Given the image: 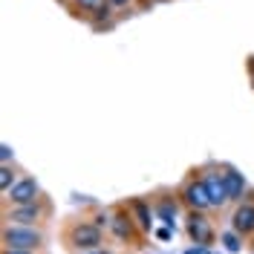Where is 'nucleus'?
Masks as SVG:
<instances>
[{
	"instance_id": "f257e3e1",
	"label": "nucleus",
	"mask_w": 254,
	"mask_h": 254,
	"mask_svg": "<svg viewBox=\"0 0 254 254\" xmlns=\"http://www.w3.org/2000/svg\"><path fill=\"white\" fill-rule=\"evenodd\" d=\"M3 243H6V249H38L41 246V234L35 231V228H26V225H9V228H3Z\"/></svg>"
},
{
	"instance_id": "f03ea898",
	"label": "nucleus",
	"mask_w": 254,
	"mask_h": 254,
	"mask_svg": "<svg viewBox=\"0 0 254 254\" xmlns=\"http://www.w3.org/2000/svg\"><path fill=\"white\" fill-rule=\"evenodd\" d=\"M69 243H72L75 249H84V252L98 249V246H101V228H98L95 222H78V225L69 228Z\"/></svg>"
},
{
	"instance_id": "7ed1b4c3",
	"label": "nucleus",
	"mask_w": 254,
	"mask_h": 254,
	"mask_svg": "<svg viewBox=\"0 0 254 254\" xmlns=\"http://www.w3.org/2000/svg\"><path fill=\"white\" fill-rule=\"evenodd\" d=\"M182 199H185V205L193 208V211H205V208H211V193H208L205 179H193V182H188L185 190H182Z\"/></svg>"
},
{
	"instance_id": "20e7f679",
	"label": "nucleus",
	"mask_w": 254,
	"mask_h": 254,
	"mask_svg": "<svg viewBox=\"0 0 254 254\" xmlns=\"http://www.w3.org/2000/svg\"><path fill=\"white\" fill-rule=\"evenodd\" d=\"M6 196H9L12 202H17V205L35 202V199H38V182H35V179H20V182H15L12 188L6 190Z\"/></svg>"
},
{
	"instance_id": "39448f33",
	"label": "nucleus",
	"mask_w": 254,
	"mask_h": 254,
	"mask_svg": "<svg viewBox=\"0 0 254 254\" xmlns=\"http://www.w3.org/2000/svg\"><path fill=\"white\" fill-rule=\"evenodd\" d=\"M234 231L243 234V237L254 234V202H243L234 211Z\"/></svg>"
},
{
	"instance_id": "423d86ee",
	"label": "nucleus",
	"mask_w": 254,
	"mask_h": 254,
	"mask_svg": "<svg viewBox=\"0 0 254 254\" xmlns=\"http://www.w3.org/2000/svg\"><path fill=\"white\" fill-rule=\"evenodd\" d=\"M188 234L193 243H199V246H208L211 237H214V231H211V225H208L205 217H199L196 211H193V217L188 220Z\"/></svg>"
},
{
	"instance_id": "0eeeda50",
	"label": "nucleus",
	"mask_w": 254,
	"mask_h": 254,
	"mask_svg": "<svg viewBox=\"0 0 254 254\" xmlns=\"http://www.w3.org/2000/svg\"><path fill=\"white\" fill-rule=\"evenodd\" d=\"M205 185H208V193H211V205H225L231 199L228 196V188H225V179L220 174L205 176Z\"/></svg>"
},
{
	"instance_id": "6e6552de",
	"label": "nucleus",
	"mask_w": 254,
	"mask_h": 254,
	"mask_svg": "<svg viewBox=\"0 0 254 254\" xmlns=\"http://www.w3.org/2000/svg\"><path fill=\"white\" fill-rule=\"evenodd\" d=\"M6 217L15 220L17 225H32L35 220H41V208L35 205V202H23V205H17L15 211H9Z\"/></svg>"
},
{
	"instance_id": "1a4fd4ad",
	"label": "nucleus",
	"mask_w": 254,
	"mask_h": 254,
	"mask_svg": "<svg viewBox=\"0 0 254 254\" xmlns=\"http://www.w3.org/2000/svg\"><path fill=\"white\" fill-rule=\"evenodd\" d=\"M110 228H113V234H116V240H122V243H127V240L133 237V222H130V217H127L125 211H116L110 217Z\"/></svg>"
},
{
	"instance_id": "9d476101",
	"label": "nucleus",
	"mask_w": 254,
	"mask_h": 254,
	"mask_svg": "<svg viewBox=\"0 0 254 254\" xmlns=\"http://www.w3.org/2000/svg\"><path fill=\"white\" fill-rule=\"evenodd\" d=\"M225 179V188H228V196L231 199H243V190H246V179L237 174V171H225L222 174Z\"/></svg>"
},
{
	"instance_id": "9b49d317",
	"label": "nucleus",
	"mask_w": 254,
	"mask_h": 254,
	"mask_svg": "<svg viewBox=\"0 0 254 254\" xmlns=\"http://www.w3.org/2000/svg\"><path fill=\"white\" fill-rule=\"evenodd\" d=\"M130 208H133V211H136V217H139V228H142V231H150V211H147V205H144L142 199H133V202H130Z\"/></svg>"
},
{
	"instance_id": "f8f14e48",
	"label": "nucleus",
	"mask_w": 254,
	"mask_h": 254,
	"mask_svg": "<svg viewBox=\"0 0 254 254\" xmlns=\"http://www.w3.org/2000/svg\"><path fill=\"white\" fill-rule=\"evenodd\" d=\"M156 214H159V217H162V220H165V222H168V225H174V217H176V205H174V202H168V199H165V202H159Z\"/></svg>"
},
{
	"instance_id": "ddd939ff",
	"label": "nucleus",
	"mask_w": 254,
	"mask_h": 254,
	"mask_svg": "<svg viewBox=\"0 0 254 254\" xmlns=\"http://www.w3.org/2000/svg\"><path fill=\"white\" fill-rule=\"evenodd\" d=\"M12 185H15V174H12L9 165H3V168H0V188H3V193L12 188Z\"/></svg>"
},
{
	"instance_id": "4468645a",
	"label": "nucleus",
	"mask_w": 254,
	"mask_h": 254,
	"mask_svg": "<svg viewBox=\"0 0 254 254\" xmlns=\"http://www.w3.org/2000/svg\"><path fill=\"white\" fill-rule=\"evenodd\" d=\"M222 246H225L228 252H240V240H237V234H222Z\"/></svg>"
},
{
	"instance_id": "2eb2a0df",
	"label": "nucleus",
	"mask_w": 254,
	"mask_h": 254,
	"mask_svg": "<svg viewBox=\"0 0 254 254\" xmlns=\"http://www.w3.org/2000/svg\"><path fill=\"white\" fill-rule=\"evenodd\" d=\"M75 3H78L81 9H101V6H104V3H107V0H75Z\"/></svg>"
},
{
	"instance_id": "dca6fc26",
	"label": "nucleus",
	"mask_w": 254,
	"mask_h": 254,
	"mask_svg": "<svg viewBox=\"0 0 254 254\" xmlns=\"http://www.w3.org/2000/svg\"><path fill=\"white\" fill-rule=\"evenodd\" d=\"M0 156H3V165H9V159H12V147L3 144V147H0Z\"/></svg>"
},
{
	"instance_id": "f3484780",
	"label": "nucleus",
	"mask_w": 254,
	"mask_h": 254,
	"mask_svg": "<svg viewBox=\"0 0 254 254\" xmlns=\"http://www.w3.org/2000/svg\"><path fill=\"white\" fill-rule=\"evenodd\" d=\"M156 237H159V240H171V228H159Z\"/></svg>"
},
{
	"instance_id": "a211bd4d",
	"label": "nucleus",
	"mask_w": 254,
	"mask_h": 254,
	"mask_svg": "<svg viewBox=\"0 0 254 254\" xmlns=\"http://www.w3.org/2000/svg\"><path fill=\"white\" fill-rule=\"evenodd\" d=\"M188 254H208V249H205V246H199V249H190Z\"/></svg>"
},
{
	"instance_id": "6ab92c4d",
	"label": "nucleus",
	"mask_w": 254,
	"mask_h": 254,
	"mask_svg": "<svg viewBox=\"0 0 254 254\" xmlns=\"http://www.w3.org/2000/svg\"><path fill=\"white\" fill-rule=\"evenodd\" d=\"M6 254H29L26 249H6Z\"/></svg>"
},
{
	"instance_id": "aec40b11",
	"label": "nucleus",
	"mask_w": 254,
	"mask_h": 254,
	"mask_svg": "<svg viewBox=\"0 0 254 254\" xmlns=\"http://www.w3.org/2000/svg\"><path fill=\"white\" fill-rule=\"evenodd\" d=\"M113 6H127V0H110Z\"/></svg>"
},
{
	"instance_id": "412c9836",
	"label": "nucleus",
	"mask_w": 254,
	"mask_h": 254,
	"mask_svg": "<svg viewBox=\"0 0 254 254\" xmlns=\"http://www.w3.org/2000/svg\"><path fill=\"white\" fill-rule=\"evenodd\" d=\"M84 254H107V252H101V249H90V252H84Z\"/></svg>"
},
{
	"instance_id": "4be33fe9",
	"label": "nucleus",
	"mask_w": 254,
	"mask_h": 254,
	"mask_svg": "<svg viewBox=\"0 0 254 254\" xmlns=\"http://www.w3.org/2000/svg\"><path fill=\"white\" fill-rule=\"evenodd\" d=\"M252 69H254V64H252Z\"/></svg>"
}]
</instances>
